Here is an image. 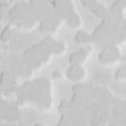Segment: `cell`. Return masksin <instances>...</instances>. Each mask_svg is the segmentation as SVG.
Returning <instances> with one entry per match:
<instances>
[{
	"instance_id": "obj_1",
	"label": "cell",
	"mask_w": 126,
	"mask_h": 126,
	"mask_svg": "<svg viewBox=\"0 0 126 126\" xmlns=\"http://www.w3.org/2000/svg\"><path fill=\"white\" fill-rule=\"evenodd\" d=\"M83 70L79 66L74 65L71 67L68 72V75L72 79H79L83 75Z\"/></svg>"
}]
</instances>
